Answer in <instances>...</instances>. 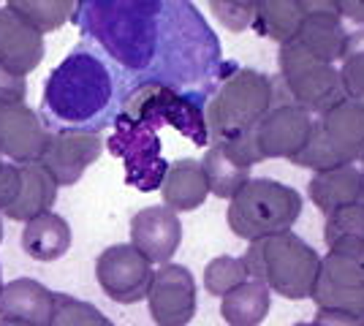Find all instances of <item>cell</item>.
I'll list each match as a JSON object with an SVG mask.
<instances>
[{
    "label": "cell",
    "mask_w": 364,
    "mask_h": 326,
    "mask_svg": "<svg viewBox=\"0 0 364 326\" xmlns=\"http://www.w3.org/2000/svg\"><path fill=\"white\" fill-rule=\"evenodd\" d=\"M112 101V79L107 65L90 52H74L49 74L44 87L46 117L65 125L87 123Z\"/></svg>",
    "instance_id": "cell-1"
},
{
    "label": "cell",
    "mask_w": 364,
    "mask_h": 326,
    "mask_svg": "<svg viewBox=\"0 0 364 326\" xmlns=\"http://www.w3.org/2000/svg\"><path fill=\"white\" fill-rule=\"evenodd\" d=\"M242 261L250 280L286 299H310L321 272V256L294 232L250 242Z\"/></svg>",
    "instance_id": "cell-2"
},
{
    "label": "cell",
    "mask_w": 364,
    "mask_h": 326,
    "mask_svg": "<svg viewBox=\"0 0 364 326\" xmlns=\"http://www.w3.org/2000/svg\"><path fill=\"white\" fill-rule=\"evenodd\" d=\"M302 215V196L269 177H250L228 199V229L247 242L291 232Z\"/></svg>",
    "instance_id": "cell-3"
},
{
    "label": "cell",
    "mask_w": 364,
    "mask_h": 326,
    "mask_svg": "<svg viewBox=\"0 0 364 326\" xmlns=\"http://www.w3.org/2000/svg\"><path fill=\"white\" fill-rule=\"evenodd\" d=\"M364 158V101L343 98L313 120L310 139L291 163L313 171L353 166Z\"/></svg>",
    "instance_id": "cell-4"
},
{
    "label": "cell",
    "mask_w": 364,
    "mask_h": 326,
    "mask_svg": "<svg viewBox=\"0 0 364 326\" xmlns=\"http://www.w3.org/2000/svg\"><path fill=\"white\" fill-rule=\"evenodd\" d=\"M274 87L269 77L256 68H240L223 82L210 107H207V131L215 144L250 134L261 117L272 109Z\"/></svg>",
    "instance_id": "cell-5"
},
{
    "label": "cell",
    "mask_w": 364,
    "mask_h": 326,
    "mask_svg": "<svg viewBox=\"0 0 364 326\" xmlns=\"http://www.w3.org/2000/svg\"><path fill=\"white\" fill-rule=\"evenodd\" d=\"M310 299L323 310L348 313L364 321V242L340 239L329 245Z\"/></svg>",
    "instance_id": "cell-6"
},
{
    "label": "cell",
    "mask_w": 364,
    "mask_h": 326,
    "mask_svg": "<svg viewBox=\"0 0 364 326\" xmlns=\"http://www.w3.org/2000/svg\"><path fill=\"white\" fill-rule=\"evenodd\" d=\"M277 65H280V77L286 82L289 93L294 95L296 107H302L310 114H321L332 109L334 104H340L343 98H348L332 63L318 60L296 41L280 47Z\"/></svg>",
    "instance_id": "cell-7"
},
{
    "label": "cell",
    "mask_w": 364,
    "mask_h": 326,
    "mask_svg": "<svg viewBox=\"0 0 364 326\" xmlns=\"http://www.w3.org/2000/svg\"><path fill=\"white\" fill-rule=\"evenodd\" d=\"M104 153V139L95 131H79V128H63L49 131L38 163L49 171V177L60 185H76L82 174L90 169Z\"/></svg>",
    "instance_id": "cell-8"
},
{
    "label": "cell",
    "mask_w": 364,
    "mask_h": 326,
    "mask_svg": "<svg viewBox=\"0 0 364 326\" xmlns=\"http://www.w3.org/2000/svg\"><path fill=\"white\" fill-rule=\"evenodd\" d=\"M95 278L104 294L120 305H134L147 299L152 283V264L131 242L112 245L95 261Z\"/></svg>",
    "instance_id": "cell-9"
},
{
    "label": "cell",
    "mask_w": 364,
    "mask_h": 326,
    "mask_svg": "<svg viewBox=\"0 0 364 326\" xmlns=\"http://www.w3.org/2000/svg\"><path fill=\"white\" fill-rule=\"evenodd\" d=\"M150 315L158 326H188L196 315V280L182 264H164L152 272L147 291Z\"/></svg>",
    "instance_id": "cell-10"
},
{
    "label": "cell",
    "mask_w": 364,
    "mask_h": 326,
    "mask_svg": "<svg viewBox=\"0 0 364 326\" xmlns=\"http://www.w3.org/2000/svg\"><path fill=\"white\" fill-rule=\"evenodd\" d=\"M313 131V114L296 104L272 107L253 128L261 158H294L304 150Z\"/></svg>",
    "instance_id": "cell-11"
},
{
    "label": "cell",
    "mask_w": 364,
    "mask_h": 326,
    "mask_svg": "<svg viewBox=\"0 0 364 326\" xmlns=\"http://www.w3.org/2000/svg\"><path fill=\"white\" fill-rule=\"evenodd\" d=\"M49 128L28 104H0V156L19 163H38Z\"/></svg>",
    "instance_id": "cell-12"
},
{
    "label": "cell",
    "mask_w": 364,
    "mask_h": 326,
    "mask_svg": "<svg viewBox=\"0 0 364 326\" xmlns=\"http://www.w3.org/2000/svg\"><path fill=\"white\" fill-rule=\"evenodd\" d=\"M182 242V223L166 207H144L131 217V245L150 261L168 264Z\"/></svg>",
    "instance_id": "cell-13"
},
{
    "label": "cell",
    "mask_w": 364,
    "mask_h": 326,
    "mask_svg": "<svg viewBox=\"0 0 364 326\" xmlns=\"http://www.w3.org/2000/svg\"><path fill=\"white\" fill-rule=\"evenodd\" d=\"M44 58V36L25 25L19 16L3 6L0 9V68L28 77Z\"/></svg>",
    "instance_id": "cell-14"
},
{
    "label": "cell",
    "mask_w": 364,
    "mask_h": 326,
    "mask_svg": "<svg viewBox=\"0 0 364 326\" xmlns=\"http://www.w3.org/2000/svg\"><path fill=\"white\" fill-rule=\"evenodd\" d=\"M52 296L44 283L33 278H16L0 288V318L22 321L31 326H46L52 315Z\"/></svg>",
    "instance_id": "cell-15"
},
{
    "label": "cell",
    "mask_w": 364,
    "mask_h": 326,
    "mask_svg": "<svg viewBox=\"0 0 364 326\" xmlns=\"http://www.w3.org/2000/svg\"><path fill=\"white\" fill-rule=\"evenodd\" d=\"M164 207L171 212H193L210 196V185L201 163L193 158H180L166 169L161 180Z\"/></svg>",
    "instance_id": "cell-16"
},
{
    "label": "cell",
    "mask_w": 364,
    "mask_h": 326,
    "mask_svg": "<svg viewBox=\"0 0 364 326\" xmlns=\"http://www.w3.org/2000/svg\"><path fill=\"white\" fill-rule=\"evenodd\" d=\"M307 196L323 215L348 204L364 202V174L356 166H337L329 171H316L307 183Z\"/></svg>",
    "instance_id": "cell-17"
},
{
    "label": "cell",
    "mask_w": 364,
    "mask_h": 326,
    "mask_svg": "<svg viewBox=\"0 0 364 326\" xmlns=\"http://www.w3.org/2000/svg\"><path fill=\"white\" fill-rule=\"evenodd\" d=\"M294 41L323 63H332L334 65V60H340L343 49H346V41H348V31H346V25L340 19L337 0H334L332 9H326V11H307L302 28H299Z\"/></svg>",
    "instance_id": "cell-18"
},
{
    "label": "cell",
    "mask_w": 364,
    "mask_h": 326,
    "mask_svg": "<svg viewBox=\"0 0 364 326\" xmlns=\"http://www.w3.org/2000/svg\"><path fill=\"white\" fill-rule=\"evenodd\" d=\"M58 199V183L49 177L41 163H19V190L11 207L3 212L9 220H33V217L52 212Z\"/></svg>",
    "instance_id": "cell-19"
},
{
    "label": "cell",
    "mask_w": 364,
    "mask_h": 326,
    "mask_svg": "<svg viewBox=\"0 0 364 326\" xmlns=\"http://www.w3.org/2000/svg\"><path fill=\"white\" fill-rule=\"evenodd\" d=\"M71 248V226L55 212L33 217L22 229V250L36 261H58Z\"/></svg>",
    "instance_id": "cell-20"
},
{
    "label": "cell",
    "mask_w": 364,
    "mask_h": 326,
    "mask_svg": "<svg viewBox=\"0 0 364 326\" xmlns=\"http://www.w3.org/2000/svg\"><path fill=\"white\" fill-rule=\"evenodd\" d=\"M269 308L272 291L258 280H247L220 296V315L228 326H258L269 315Z\"/></svg>",
    "instance_id": "cell-21"
},
{
    "label": "cell",
    "mask_w": 364,
    "mask_h": 326,
    "mask_svg": "<svg viewBox=\"0 0 364 326\" xmlns=\"http://www.w3.org/2000/svg\"><path fill=\"white\" fill-rule=\"evenodd\" d=\"M256 28L280 47L296 38L304 22L302 0H261L256 3Z\"/></svg>",
    "instance_id": "cell-22"
},
{
    "label": "cell",
    "mask_w": 364,
    "mask_h": 326,
    "mask_svg": "<svg viewBox=\"0 0 364 326\" xmlns=\"http://www.w3.org/2000/svg\"><path fill=\"white\" fill-rule=\"evenodd\" d=\"M6 6L41 36L63 28L76 14L74 0H11Z\"/></svg>",
    "instance_id": "cell-23"
},
{
    "label": "cell",
    "mask_w": 364,
    "mask_h": 326,
    "mask_svg": "<svg viewBox=\"0 0 364 326\" xmlns=\"http://www.w3.org/2000/svg\"><path fill=\"white\" fill-rule=\"evenodd\" d=\"M198 163H201V169H204L210 193L218 196V199H231V196L250 180V171L240 169L234 161H228L226 153H223L218 144H213V147L204 153V161H198Z\"/></svg>",
    "instance_id": "cell-24"
},
{
    "label": "cell",
    "mask_w": 364,
    "mask_h": 326,
    "mask_svg": "<svg viewBox=\"0 0 364 326\" xmlns=\"http://www.w3.org/2000/svg\"><path fill=\"white\" fill-rule=\"evenodd\" d=\"M46 326H114L104 313L90 302H82L76 296L58 294L52 296V315Z\"/></svg>",
    "instance_id": "cell-25"
},
{
    "label": "cell",
    "mask_w": 364,
    "mask_h": 326,
    "mask_svg": "<svg viewBox=\"0 0 364 326\" xmlns=\"http://www.w3.org/2000/svg\"><path fill=\"white\" fill-rule=\"evenodd\" d=\"M337 74H340L346 95L362 101L364 98V31L348 33V41H346V49H343Z\"/></svg>",
    "instance_id": "cell-26"
},
{
    "label": "cell",
    "mask_w": 364,
    "mask_h": 326,
    "mask_svg": "<svg viewBox=\"0 0 364 326\" xmlns=\"http://www.w3.org/2000/svg\"><path fill=\"white\" fill-rule=\"evenodd\" d=\"M250 275L245 269V261L237 256H218L204 269V288L215 296H226L237 286L247 283Z\"/></svg>",
    "instance_id": "cell-27"
},
{
    "label": "cell",
    "mask_w": 364,
    "mask_h": 326,
    "mask_svg": "<svg viewBox=\"0 0 364 326\" xmlns=\"http://www.w3.org/2000/svg\"><path fill=\"white\" fill-rule=\"evenodd\" d=\"M323 239H326V245H334L340 239L364 242V202L340 207V210H334L332 215H326Z\"/></svg>",
    "instance_id": "cell-28"
},
{
    "label": "cell",
    "mask_w": 364,
    "mask_h": 326,
    "mask_svg": "<svg viewBox=\"0 0 364 326\" xmlns=\"http://www.w3.org/2000/svg\"><path fill=\"white\" fill-rule=\"evenodd\" d=\"M210 9H213L215 16L226 25L228 31L234 33L245 31L256 19V3H231V0L223 3V0H215V3H210Z\"/></svg>",
    "instance_id": "cell-29"
},
{
    "label": "cell",
    "mask_w": 364,
    "mask_h": 326,
    "mask_svg": "<svg viewBox=\"0 0 364 326\" xmlns=\"http://www.w3.org/2000/svg\"><path fill=\"white\" fill-rule=\"evenodd\" d=\"M223 153H226L228 161H234L240 169H247L250 171V166H256V163H261L264 158H261V153H258L256 147V136H253V131L250 134H242V136H234V139L223 141V144H218Z\"/></svg>",
    "instance_id": "cell-30"
},
{
    "label": "cell",
    "mask_w": 364,
    "mask_h": 326,
    "mask_svg": "<svg viewBox=\"0 0 364 326\" xmlns=\"http://www.w3.org/2000/svg\"><path fill=\"white\" fill-rule=\"evenodd\" d=\"M28 79L9 68H0V104H25Z\"/></svg>",
    "instance_id": "cell-31"
},
{
    "label": "cell",
    "mask_w": 364,
    "mask_h": 326,
    "mask_svg": "<svg viewBox=\"0 0 364 326\" xmlns=\"http://www.w3.org/2000/svg\"><path fill=\"white\" fill-rule=\"evenodd\" d=\"M19 190V166L16 163H0V212H6Z\"/></svg>",
    "instance_id": "cell-32"
},
{
    "label": "cell",
    "mask_w": 364,
    "mask_h": 326,
    "mask_svg": "<svg viewBox=\"0 0 364 326\" xmlns=\"http://www.w3.org/2000/svg\"><path fill=\"white\" fill-rule=\"evenodd\" d=\"M313 326H364V321L356 318V315H348V313L323 310V308H318L316 318H313Z\"/></svg>",
    "instance_id": "cell-33"
},
{
    "label": "cell",
    "mask_w": 364,
    "mask_h": 326,
    "mask_svg": "<svg viewBox=\"0 0 364 326\" xmlns=\"http://www.w3.org/2000/svg\"><path fill=\"white\" fill-rule=\"evenodd\" d=\"M337 11L350 22L364 25V0H337Z\"/></svg>",
    "instance_id": "cell-34"
},
{
    "label": "cell",
    "mask_w": 364,
    "mask_h": 326,
    "mask_svg": "<svg viewBox=\"0 0 364 326\" xmlns=\"http://www.w3.org/2000/svg\"><path fill=\"white\" fill-rule=\"evenodd\" d=\"M0 326H31V324H22V321H9V318H0Z\"/></svg>",
    "instance_id": "cell-35"
},
{
    "label": "cell",
    "mask_w": 364,
    "mask_h": 326,
    "mask_svg": "<svg viewBox=\"0 0 364 326\" xmlns=\"http://www.w3.org/2000/svg\"><path fill=\"white\" fill-rule=\"evenodd\" d=\"M0 242H3V220H0Z\"/></svg>",
    "instance_id": "cell-36"
},
{
    "label": "cell",
    "mask_w": 364,
    "mask_h": 326,
    "mask_svg": "<svg viewBox=\"0 0 364 326\" xmlns=\"http://www.w3.org/2000/svg\"><path fill=\"white\" fill-rule=\"evenodd\" d=\"M0 288H3V269H0Z\"/></svg>",
    "instance_id": "cell-37"
},
{
    "label": "cell",
    "mask_w": 364,
    "mask_h": 326,
    "mask_svg": "<svg viewBox=\"0 0 364 326\" xmlns=\"http://www.w3.org/2000/svg\"><path fill=\"white\" fill-rule=\"evenodd\" d=\"M294 326H313V324H294Z\"/></svg>",
    "instance_id": "cell-38"
},
{
    "label": "cell",
    "mask_w": 364,
    "mask_h": 326,
    "mask_svg": "<svg viewBox=\"0 0 364 326\" xmlns=\"http://www.w3.org/2000/svg\"><path fill=\"white\" fill-rule=\"evenodd\" d=\"M362 161H364V158H362ZM362 174H364V171H362Z\"/></svg>",
    "instance_id": "cell-39"
}]
</instances>
